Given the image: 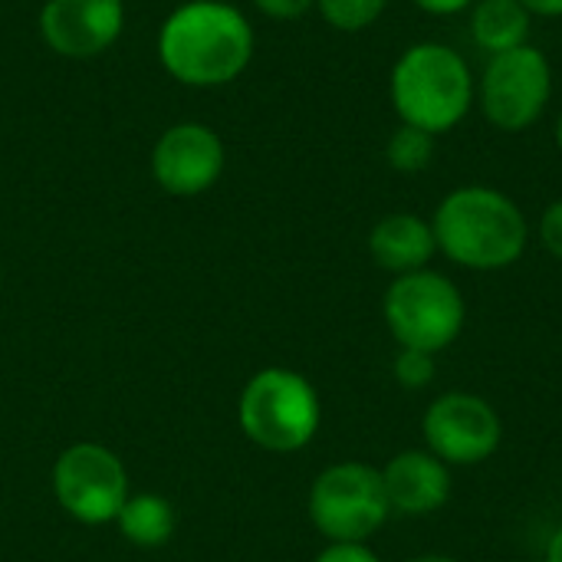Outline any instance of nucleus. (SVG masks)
<instances>
[{"instance_id": "obj_19", "label": "nucleus", "mask_w": 562, "mask_h": 562, "mask_svg": "<svg viewBox=\"0 0 562 562\" xmlns=\"http://www.w3.org/2000/svg\"><path fill=\"white\" fill-rule=\"evenodd\" d=\"M540 240H543V247L553 257L562 260V198L543 211V217H540Z\"/></svg>"}, {"instance_id": "obj_10", "label": "nucleus", "mask_w": 562, "mask_h": 562, "mask_svg": "<svg viewBox=\"0 0 562 562\" xmlns=\"http://www.w3.org/2000/svg\"><path fill=\"white\" fill-rule=\"evenodd\" d=\"M224 171V142L204 122H178L161 132L151 148V175L158 188L178 198L201 194Z\"/></svg>"}, {"instance_id": "obj_24", "label": "nucleus", "mask_w": 562, "mask_h": 562, "mask_svg": "<svg viewBox=\"0 0 562 562\" xmlns=\"http://www.w3.org/2000/svg\"><path fill=\"white\" fill-rule=\"evenodd\" d=\"M547 562H562V530L553 537L550 543V553H547Z\"/></svg>"}, {"instance_id": "obj_9", "label": "nucleus", "mask_w": 562, "mask_h": 562, "mask_svg": "<svg viewBox=\"0 0 562 562\" xmlns=\"http://www.w3.org/2000/svg\"><path fill=\"white\" fill-rule=\"evenodd\" d=\"M425 441L435 458L451 464H477L487 461L501 445V418L497 412L464 392L441 395L425 415Z\"/></svg>"}, {"instance_id": "obj_16", "label": "nucleus", "mask_w": 562, "mask_h": 562, "mask_svg": "<svg viewBox=\"0 0 562 562\" xmlns=\"http://www.w3.org/2000/svg\"><path fill=\"white\" fill-rule=\"evenodd\" d=\"M385 158L395 171L402 175H415V171H425L435 158V135L425 132V128H415V125H398L392 135H389V145H385Z\"/></svg>"}, {"instance_id": "obj_25", "label": "nucleus", "mask_w": 562, "mask_h": 562, "mask_svg": "<svg viewBox=\"0 0 562 562\" xmlns=\"http://www.w3.org/2000/svg\"><path fill=\"white\" fill-rule=\"evenodd\" d=\"M557 145H560V151H562V112H560V119H557Z\"/></svg>"}, {"instance_id": "obj_15", "label": "nucleus", "mask_w": 562, "mask_h": 562, "mask_svg": "<svg viewBox=\"0 0 562 562\" xmlns=\"http://www.w3.org/2000/svg\"><path fill=\"white\" fill-rule=\"evenodd\" d=\"M115 520L122 527V537L135 547H161L175 533V510L165 497L155 494L128 497Z\"/></svg>"}, {"instance_id": "obj_8", "label": "nucleus", "mask_w": 562, "mask_h": 562, "mask_svg": "<svg viewBox=\"0 0 562 562\" xmlns=\"http://www.w3.org/2000/svg\"><path fill=\"white\" fill-rule=\"evenodd\" d=\"M59 504L79 524L115 520L128 501V477L122 461L99 445H72L53 471Z\"/></svg>"}, {"instance_id": "obj_18", "label": "nucleus", "mask_w": 562, "mask_h": 562, "mask_svg": "<svg viewBox=\"0 0 562 562\" xmlns=\"http://www.w3.org/2000/svg\"><path fill=\"white\" fill-rule=\"evenodd\" d=\"M395 379L405 389H425L435 379V359L431 352H418V349H405L395 359Z\"/></svg>"}, {"instance_id": "obj_17", "label": "nucleus", "mask_w": 562, "mask_h": 562, "mask_svg": "<svg viewBox=\"0 0 562 562\" xmlns=\"http://www.w3.org/2000/svg\"><path fill=\"white\" fill-rule=\"evenodd\" d=\"M385 7L389 0H316V10L323 13V20L342 33L369 30L385 13Z\"/></svg>"}, {"instance_id": "obj_12", "label": "nucleus", "mask_w": 562, "mask_h": 562, "mask_svg": "<svg viewBox=\"0 0 562 562\" xmlns=\"http://www.w3.org/2000/svg\"><path fill=\"white\" fill-rule=\"evenodd\" d=\"M382 484L389 494V507L398 514H412V517H425L445 507L451 494L448 468L441 464V458L425 454V451H405L392 458L382 474Z\"/></svg>"}, {"instance_id": "obj_7", "label": "nucleus", "mask_w": 562, "mask_h": 562, "mask_svg": "<svg viewBox=\"0 0 562 562\" xmlns=\"http://www.w3.org/2000/svg\"><path fill=\"white\" fill-rule=\"evenodd\" d=\"M382 474L366 464H336L323 471L310 494L313 524L336 543H362L389 517Z\"/></svg>"}, {"instance_id": "obj_26", "label": "nucleus", "mask_w": 562, "mask_h": 562, "mask_svg": "<svg viewBox=\"0 0 562 562\" xmlns=\"http://www.w3.org/2000/svg\"><path fill=\"white\" fill-rule=\"evenodd\" d=\"M415 562H454V560H448V557H422V560H415Z\"/></svg>"}, {"instance_id": "obj_23", "label": "nucleus", "mask_w": 562, "mask_h": 562, "mask_svg": "<svg viewBox=\"0 0 562 562\" xmlns=\"http://www.w3.org/2000/svg\"><path fill=\"white\" fill-rule=\"evenodd\" d=\"M533 16H562V0H520Z\"/></svg>"}, {"instance_id": "obj_14", "label": "nucleus", "mask_w": 562, "mask_h": 562, "mask_svg": "<svg viewBox=\"0 0 562 562\" xmlns=\"http://www.w3.org/2000/svg\"><path fill=\"white\" fill-rule=\"evenodd\" d=\"M533 13L520 0H474L471 7V36L487 53H507L530 40Z\"/></svg>"}, {"instance_id": "obj_6", "label": "nucleus", "mask_w": 562, "mask_h": 562, "mask_svg": "<svg viewBox=\"0 0 562 562\" xmlns=\"http://www.w3.org/2000/svg\"><path fill=\"white\" fill-rule=\"evenodd\" d=\"M553 95V66L543 49L524 43L487 59L477 82L484 119L501 132H527L540 122Z\"/></svg>"}, {"instance_id": "obj_22", "label": "nucleus", "mask_w": 562, "mask_h": 562, "mask_svg": "<svg viewBox=\"0 0 562 562\" xmlns=\"http://www.w3.org/2000/svg\"><path fill=\"white\" fill-rule=\"evenodd\" d=\"M415 7H422L431 16H454L468 7H474V0H412Z\"/></svg>"}, {"instance_id": "obj_2", "label": "nucleus", "mask_w": 562, "mask_h": 562, "mask_svg": "<svg viewBox=\"0 0 562 562\" xmlns=\"http://www.w3.org/2000/svg\"><path fill=\"white\" fill-rule=\"evenodd\" d=\"M435 244L471 270H501L527 250L524 211L494 188L468 184L451 191L435 211Z\"/></svg>"}, {"instance_id": "obj_13", "label": "nucleus", "mask_w": 562, "mask_h": 562, "mask_svg": "<svg viewBox=\"0 0 562 562\" xmlns=\"http://www.w3.org/2000/svg\"><path fill=\"white\" fill-rule=\"evenodd\" d=\"M435 231L418 214H389L369 234V254L382 270L392 273H415L425 270L435 257Z\"/></svg>"}, {"instance_id": "obj_4", "label": "nucleus", "mask_w": 562, "mask_h": 562, "mask_svg": "<svg viewBox=\"0 0 562 562\" xmlns=\"http://www.w3.org/2000/svg\"><path fill=\"white\" fill-rule=\"evenodd\" d=\"M240 425L267 451H296L319 428L313 385L290 369H267L250 379L240 398Z\"/></svg>"}, {"instance_id": "obj_5", "label": "nucleus", "mask_w": 562, "mask_h": 562, "mask_svg": "<svg viewBox=\"0 0 562 562\" xmlns=\"http://www.w3.org/2000/svg\"><path fill=\"white\" fill-rule=\"evenodd\" d=\"M385 319L402 349L438 352L451 346L464 326V300L458 286L435 273H402L385 293Z\"/></svg>"}, {"instance_id": "obj_1", "label": "nucleus", "mask_w": 562, "mask_h": 562, "mask_svg": "<svg viewBox=\"0 0 562 562\" xmlns=\"http://www.w3.org/2000/svg\"><path fill=\"white\" fill-rule=\"evenodd\" d=\"M158 59L181 86H227L244 76L254 59V26L234 3L188 0L165 16Z\"/></svg>"}, {"instance_id": "obj_3", "label": "nucleus", "mask_w": 562, "mask_h": 562, "mask_svg": "<svg viewBox=\"0 0 562 562\" xmlns=\"http://www.w3.org/2000/svg\"><path fill=\"white\" fill-rule=\"evenodd\" d=\"M392 105L405 125L425 128L435 138L458 128L471 112L477 86L468 59L445 43H415L408 46L389 79Z\"/></svg>"}, {"instance_id": "obj_11", "label": "nucleus", "mask_w": 562, "mask_h": 562, "mask_svg": "<svg viewBox=\"0 0 562 562\" xmlns=\"http://www.w3.org/2000/svg\"><path fill=\"white\" fill-rule=\"evenodd\" d=\"M125 26L122 0H46L40 10L43 43L66 59H92L105 53Z\"/></svg>"}, {"instance_id": "obj_21", "label": "nucleus", "mask_w": 562, "mask_h": 562, "mask_svg": "<svg viewBox=\"0 0 562 562\" xmlns=\"http://www.w3.org/2000/svg\"><path fill=\"white\" fill-rule=\"evenodd\" d=\"M316 562H379L372 550H366L362 543H333Z\"/></svg>"}, {"instance_id": "obj_20", "label": "nucleus", "mask_w": 562, "mask_h": 562, "mask_svg": "<svg viewBox=\"0 0 562 562\" xmlns=\"http://www.w3.org/2000/svg\"><path fill=\"white\" fill-rule=\"evenodd\" d=\"M270 20H300L316 7V0H250Z\"/></svg>"}]
</instances>
